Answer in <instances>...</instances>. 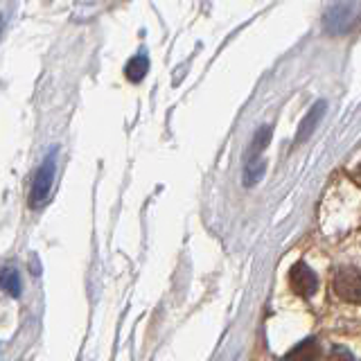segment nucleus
<instances>
[{"instance_id": "nucleus-9", "label": "nucleus", "mask_w": 361, "mask_h": 361, "mask_svg": "<svg viewBox=\"0 0 361 361\" xmlns=\"http://www.w3.org/2000/svg\"><path fill=\"white\" fill-rule=\"evenodd\" d=\"M319 357H321V353H319V348H316L314 338L302 341L296 350H291V353L287 355V359H319Z\"/></svg>"}, {"instance_id": "nucleus-7", "label": "nucleus", "mask_w": 361, "mask_h": 361, "mask_svg": "<svg viewBox=\"0 0 361 361\" xmlns=\"http://www.w3.org/2000/svg\"><path fill=\"white\" fill-rule=\"evenodd\" d=\"M0 289L7 291L9 296H14V298L20 296V278H18V274L14 269L0 271Z\"/></svg>"}, {"instance_id": "nucleus-6", "label": "nucleus", "mask_w": 361, "mask_h": 361, "mask_svg": "<svg viewBox=\"0 0 361 361\" xmlns=\"http://www.w3.org/2000/svg\"><path fill=\"white\" fill-rule=\"evenodd\" d=\"M264 172H267V163L262 158H251L246 165V172H244V185L253 188L255 183H259V178L264 176Z\"/></svg>"}, {"instance_id": "nucleus-8", "label": "nucleus", "mask_w": 361, "mask_h": 361, "mask_svg": "<svg viewBox=\"0 0 361 361\" xmlns=\"http://www.w3.org/2000/svg\"><path fill=\"white\" fill-rule=\"evenodd\" d=\"M269 140H271V127H262L257 133H255V138H253V142H251V149H248V161L251 158H257L259 154L264 152V147L269 145Z\"/></svg>"}, {"instance_id": "nucleus-4", "label": "nucleus", "mask_w": 361, "mask_h": 361, "mask_svg": "<svg viewBox=\"0 0 361 361\" xmlns=\"http://www.w3.org/2000/svg\"><path fill=\"white\" fill-rule=\"evenodd\" d=\"M325 109H327V102H316L314 104V109L307 113V118L302 120V124H300V131H298V135H296V142L300 145V142H305L312 135V131L316 129V124H319L321 120H323V113H325Z\"/></svg>"}, {"instance_id": "nucleus-5", "label": "nucleus", "mask_w": 361, "mask_h": 361, "mask_svg": "<svg viewBox=\"0 0 361 361\" xmlns=\"http://www.w3.org/2000/svg\"><path fill=\"white\" fill-rule=\"evenodd\" d=\"M147 71H149V59H147L145 54H135L133 59H129L127 68H124V75H127L129 82L138 84V82H142Z\"/></svg>"}, {"instance_id": "nucleus-2", "label": "nucleus", "mask_w": 361, "mask_h": 361, "mask_svg": "<svg viewBox=\"0 0 361 361\" xmlns=\"http://www.w3.org/2000/svg\"><path fill=\"white\" fill-rule=\"evenodd\" d=\"M334 291L348 302H359L361 300V276L357 267H345L338 269L334 276Z\"/></svg>"}, {"instance_id": "nucleus-1", "label": "nucleus", "mask_w": 361, "mask_h": 361, "mask_svg": "<svg viewBox=\"0 0 361 361\" xmlns=\"http://www.w3.org/2000/svg\"><path fill=\"white\" fill-rule=\"evenodd\" d=\"M54 167H56V149H52L45 161L41 163L37 176H34V185L30 192V206L32 208H41L45 201H48L52 183H54Z\"/></svg>"}, {"instance_id": "nucleus-3", "label": "nucleus", "mask_w": 361, "mask_h": 361, "mask_svg": "<svg viewBox=\"0 0 361 361\" xmlns=\"http://www.w3.org/2000/svg\"><path fill=\"white\" fill-rule=\"evenodd\" d=\"M289 280H291L293 291L300 293V296H312V293L319 289V278H316V274L305 262H298L291 267Z\"/></svg>"}]
</instances>
